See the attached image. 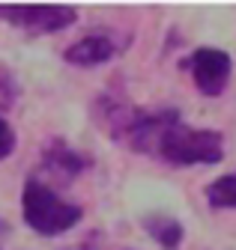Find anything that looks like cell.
<instances>
[{
    "label": "cell",
    "mask_w": 236,
    "mask_h": 250,
    "mask_svg": "<svg viewBox=\"0 0 236 250\" xmlns=\"http://www.w3.org/2000/svg\"><path fill=\"white\" fill-rule=\"evenodd\" d=\"M21 214H24V224L33 232H39L45 238H54V235L69 232L75 224H81L84 208L63 200L42 179L30 176L21 188Z\"/></svg>",
    "instance_id": "6da1fadb"
},
{
    "label": "cell",
    "mask_w": 236,
    "mask_h": 250,
    "mask_svg": "<svg viewBox=\"0 0 236 250\" xmlns=\"http://www.w3.org/2000/svg\"><path fill=\"white\" fill-rule=\"evenodd\" d=\"M156 155L173 167L218 164L224 158V137L215 128H191L186 122H176L165 131Z\"/></svg>",
    "instance_id": "7a4b0ae2"
},
{
    "label": "cell",
    "mask_w": 236,
    "mask_h": 250,
    "mask_svg": "<svg viewBox=\"0 0 236 250\" xmlns=\"http://www.w3.org/2000/svg\"><path fill=\"white\" fill-rule=\"evenodd\" d=\"M0 18L24 33L45 36L72 27L78 21V9L63 3H0Z\"/></svg>",
    "instance_id": "3957f363"
},
{
    "label": "cell",
    "mask_w": 236,
    "mask_h": 250,
    "mask_svg": "<svg viewBox=\"0 0 236 250\" xmlns=\"http://www.w3.org/2000/svg\"><path fill=\"white\" fill-rule=\"evenodd\" d=\"M183 69L191 72V81L197 86V92H203V96H221L227 81H230V72H233V57L221 48H197L191 51L183 62Z\"/></svg>",
    "instance_id": "277c9868"
},
{
    "label": "cell",
    "mask_w": 236,
    "mask_h": 250,
    "mask_svg": "<svg viewBox=\"0 0 236 250\" xmlns=\"http://www.w3.org/2000/svg\"><path fill=\"white\" fill-rule=\"evenodd\" d=\"M176 122H183V116H180L176 107H159V110H138L135 107L132 122L123 131V140L141 155H156L165 131L173 128Z\"/></svg>",
    "instance_id": "5b68a950"
},
{
    "label": "cell",
    "mask_w": 236,
    "mask_h": 250,
    "mask_svg": "<svg viewBox=\"0 0 236 250\" xmlns=\"http://www.w3.org/2000/svg\"><path fill=\"white\" fill-rule=\"evenodd\" d=\"M120 45L114 42L111 33L105 30H93V33H87L84 39L72 42L66 51H63V60L69 66H78V69H93V66H102V62L114 60Z\"/></svg>",
    "instance_id": "8992f818"
},
{
    "label": "cell",
    "mask_w": 236,
    "mask_h": 250,
    "mask_svg": "<svg viewBox=\"0 0 236 250\" xmlns=\"http://www.w3.org/2000/svg\"><path fill=\"white\" fill-rule=\"evenodd\" d=\"M42 164L57 179H66L69 182V179L81 176L84 170H90L93 158H90V155H84L81 149H72L66 140H51L45 146V152H42Z\"/></svg>",
    "instance_id": "52a82bcc"
},
{
    "label": "cell",
    "mask_w": 236,
    "mask_h": 250,
    "mask_svg": "<svg viewBox=\"0 0 236 250\" xmlns=\"http://www.w3.org/2000/svg\"><path fill=\"white\" fill-rule=\"evenodd\" d=\"M143 229L150 232V238L159 241L165 250H176V247L183 244V238H186L183 224L176 221V217H167V214H150V217H143Z\"/></svg>",
    "instance_id": "ba28073f"
},
{
    "label": "cell",
    "mask_w": 236,
    "mask_h": 250,
    "mask_svg": "<svg viewBox=\"0 0 236 250\" xmlns=\"http://www.w3.org/2000/svg\"><path fill=\"white\" fill-rule=\"evenodd\" d=\"M206 203L212 208H236V173L218 176L215 182L206 185Z\"/></svg>",
    "instance_id": "9c48e42d"
},
{
    "label": "cell",
    "mask_w": 236,
    "mask_h": 250,
    "mask_svg": "<svg viewBox=\"0 0 236 250\" xmlns=\"http://www.w3.org/2000/svg\"><path fill=\"white\" fill-rule=\"evenodd\" d=\"M18 99V83L9 69H0V110H9Z\"/></svg>",
    "instance_id": "30bf717a"
},
{
    "label": "cell",
    "mask_w": 236,
    "mask_h": 250,
    "mask_svg": "<svg viewBox=\"0 0 236 250\" xmlns=\"http://www.w3.org/2000/svg\"><path fill=\"white\" fill-rule=\"evenodd\" d=\"M12 152H15V131H12V125L0 116V161L9 158Z\"/></svg>",
    "instance_id": "8fae6325"
}]
</instances>
